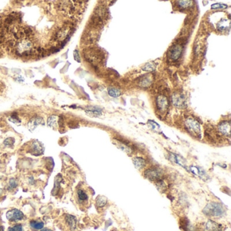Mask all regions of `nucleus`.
<instances>
[{
  "label": "nucleus",
  "instance_id": "f257e3e1",
  "mask_svg": "<svg viewBox=\"0 0 231 231\" xmlns=\"http://www.w3.org/2000/svg\"><path fill=\"white\" fill-rule=\"evenodd\" d=\"M203 214L210 217H220L225 214V209L222 204L217 202L208 203L203 209Z\"/></svg>",
  "mask_w": 231,
  "mask_h": 231
},
{
  "label": "nucleus",
  "instance_id": "f03ea898",
  "mask_svg": "<svg viewBox=\"0 0 231 231\" xmlns=\"http://www.w3.org/2000/svg\"><path fill=\"white\" fill-rule=\"evenodd\" d=\"M185 127L190 134L193 135L194 136L200 137L201 128L200 124L199 121L193 117H188L184 121Z\"/></svg>",
  "mask_w": 231,
  "mask_h": 231
},
{
  "label": "nucleus",
  "instance_id": "7ed1b4c3",
  "mask_svg": "<svg viewBox=\"0 0 231 231\" xmlns=\"http://www.w3.org/2000/svg\"><path fill=\"white\" fill-rule=\"evenodd\" d=\"M183 45L179 43L173 45V46L169 48L168 53V56L173 61L178 60L181 57Z\"/></svg>",
  "mask_w": 231,
  "mask_h": 231
},
{
  "label": "nucleus",
  "instance_id": "20e7f679",
  "mask_svg": "<svg viewBox=\"0 0 231 231\" xmlns=\"http://www.w3.org/2000/svg\"><path fill=\"white\" fill-rule=\"evenodd\" d=\"M144 176L151 181L157 182L159 180H161L163 176V172L161 169L156 168H151L148 169L147 170L144 172Z\"/></svg>",
  "mask_w": 231,
  "mask_h": 231
},
{
  "label": "nucleus",
  "instance_id": "39448f33",
  "mask_svg": "<svg viewBox=\"0 0 231 231\" xmlns=\"http://www.w3.org/2000/svg\"><path fill=\"white\" fill-rule=\"evenodd\" d=\"M6 216L7 219L10 222H17L24 218V214L17 209H12L8 211Z\"/></svg>",
  "mask_w": 231,
  "mask_h": 231
},
{
  "label": "nucleus",
  "instance_id": "423d86ee",
  "mask_svg": "<svg viewBox=\"0 0 231 231\" xmlns=\"http://www.w3.org/2000/svg\"><path fill=\"white\" fill-rule=\"evenodd\" d=\"M157 108L161 113H165L168 110L169 107V101L165 96L159 95L156 98Z\"/></svg>",
  "mask_w": 231,
  "mask_h": 231
},
{
  "label": "nucleus",
  "instance_id": "0eeeda50",
  "mask_svg": "<svg viewBox=\"0 0 231 231\" xmlns=\"http://www.w3.org/2000/svg\"><path fill=\"white\" fill-rule=\"evenodd\" d=\"M172 102L176 107L183 108L187 107V102L184 95L179 93H175L172 96Z\"/></svg>",
  "mask_w": 231,
  "mask_h": 231
},
{
  "label": "nucleus",
  "instance_id": "6e6552de",
  "mask_svg": "<svg viewBox=\"0 0 231 231\" xmlns=\"http://www.w3.org/2000/svg\"><path fill=\"white\" fill-rule=\"evenodd\" d=\"M219 132L223 136L230 138V121H224L220 123L218 127Z\"/></svg>",
  "mask_w": 231,
  "mask_h": 231
},
{
  "label": "nucleus",
  "instance_id": "1a4fd4ad",
  "mask_svg": "<svg viewBox=\"0 0 231 231\" xmlns=\"http://www.w3.org/2000/svg\"><path fill=\"white\" fill-rule=\"evenodd\" d=\"M44 148L40 142L38 141H34L30 147L29 152L34 155H39L44 153Z\"/></svg>",
  "mask_w": 231,
  "mask_h": 231
},
{
  "label": "nucleus",
  "instance_id": "9d476101",
  "mask_svg": "<svg viewBox=\"0 0 231 231\" xmlns=\"http://www.w3.org/2000/svg\"><path fill=\"white\" fill-rule=\"evenodd\" d=\"M76 197L79 203L84 204L88 201L89 196L86 191L83 188H78L76 191Z\"/></svg>",
  "mask_w": 231,
  "mask_h": 231
},
{
  "label": "nucleus",
  "instance_id": "9b49d317",
  "mask_svg": "<svg viewBox=\"0 0 231 231\" xmlns=\"http://www.w3.org/2000/svg\"><path fill=\"white\" fill-rule=\"evenodd\" d=\"M113 143L115 144V145L117 146V147L119 148V149H121V150H123L125 153L130 154L132 152V148L129 147L128 144H127V143L123 141H121V140L119 139H114Z\"/></svg>",
  "mask_w": 231,
  "mask_h": 231
},
{
  "label": "nucleus",
  "instance_id": "f8f14e48",
  "mask_svg": "<svg viewBox=\"0 0 231 231\" xmlns=\"http://www.w3.org/2000/svg\"><path fill=\"white\" fill-rule=\"evenodd\" d=\"M153 77L151 75H143L141 78H140L138 79V85L139 86L141 87H147L148 86H149L150 85L152 84L153 81Z\"/></svg>",
  "mask_w": 231,
  "mask_h": 231
},
{
  "label": "nucleus",
  "instance_id": "ddd939ff",
  "mask_svg": "<svg viewBox=\"0 0 231 231\" xmlns=\"http://www.w3.org/2000/svg\"><path fill=\"white\" fill-rule=\"evenodd\" d=\"M169 158L172 162H174V163L179 165V166L183 167V168H186V161L184 158H182V157H180V155L170 153L169 155Z\"/></svg>",
  "mask_w": 231,
  "mask_h": 231
},
{
  "label": "nucleus",
  "instance_id": "4468645a",
  "mask_svg": "<svg viewBox=\"0 0 231 231\" xmlns=\"http://www.w3.org/2000/svg\"><path fill=\"white\" fill-rule=\"evenodd\" d=\"M205 231H223L221 226L212 220H209L205 224Z\"/></svg>",
  "mask_w": 231,
  "mask_h": 231
},
{
  "label": "nucleus",
  "instance_id": "2eb2a0df",
  "mask_svg": "<svg viewBox=\"0 0 231 231\" xmlns=\"http://www.w3.org/2000/svg\"><path fill=\"white\" fill-rule=\"evenodd\" d=\"M189 170L192 172L193 174L196 175V176H199L203 180H205L207 178V177H208L205 172L204 171V169L199 168V167L190 166L189 168Z\"/></svg>",
  "mask_w": 231,
  "mask_h": 231
},
{
  "label": "nucleus",
  "instance_id": "dca6fc26",
  "mask_svg": "<svg viewBox=\"0 0 231 231\" xmlns=\"http://www.w3.org/2000/svg\"><path fill=\"white\" fill-rule=\"evenodd\" d=\"M40 125H44V121L41 117H35L32 119L29 123V129L31 131L35 129L37 127Z\"/></svg>",
  "mask_w": 231,
  "mask_h": 231
},
{
  "label": "nucleus",
  "instance_id": "f3484780",
  "mask_svg": "<svg viewBox=\"0 0 231 231\" xmlns=\"http://www.w3.org/2000/svg\"><path fill=\"white\" fill-rule=\"evenodd\" d=\"M133 163L134 166L138 169H142L146 165V161L142 157H134L133 158Z\"/></svg>",
  "mask_w": 231,
  "mask_h": 231
},
{
  "label": "nucleus",
  "instance_id": "a211bd4d",
  "mask_svg": "<svg viewBox=\"0 0 231 231\" xmlns=\"http://www.w3.org/2000/svg\"><path fill=\"white\" fill-rule=\"evenodd\" d=\"M86 113L91 116H98L102 114V110L97 107H90L86 110Z\"/></svg>",
  "mask_w": 231,
  "mask_h": 231
},
{
  "label": "nucleus",
  "instance_id": "6ab92c4d",
  "mask_svg": "<svg viewBox=\"0 0 231 231\" xmlns=\"http://www.w3.org/2000/svg\"><path fill=\"white\" fill-rule=\"evenodd\" d=\"M108 93L109 96L113 98L119 97L121 94L120 90L115 87H109L108 88Z\"/></svg>",
  "mask_w": 231,
  "mask_h": 231
},
{
  "label": "nucleus",
  "instance_id": "aec40b11",
  "mask_svg": "<svg viewBox=\"0 0 231 231\" xmlns=\"http://www.w3.org/2000/svg\"><path fill=\"white\" fill-rule=\"evenodd\" d=\"M30 226L35 230H41L44 227V223L41 221L31 220L30 222Z\"/></svg>",
  "mask_w": 231,
  "mask_h": 231
},
{
  "label": "nucleus",
  "instance_id": "412c9836",
  "mask_svg": "<svg viewBox=\"0 0 231 231\" xmlns=\"http://www.w3.org/2000/svg\"><path fill=\"white\" fill-rule=\"evenodd\" d=\"M66 220H67V222L68 223V224L69 225V226L71 229H75L76 227V223H77L75 217H74L73 216H70V215H67V217H66Z\"/></svg>",
  "mask_w": 231,
  "mask_h": 231
},
{
  "label": "nucleus",
  "instance_id": "4be33fe9",
  "mask_svg": "<svg viewBox=\"0 0 231 231\" xmlns=\"http://www.w3.org/2000/svg\"><path fill=\"white\" fill-rule=\"evenodd\" d=\"M156 65L154 62H148L142 67V70L144 71H148V72H152L156 69Z\"/></svg>",
  "mask_w": 231,
  "mask_h": 231
},
{
  "label": "nucleus",
  "instance_id": "5701e85b",
  "mask_svg": "<svg viewBox=\"0 0 231 231\" xmlns=\"http://www.w3.org/2000/svg\"><path fill=\"white\" fill-rule=\"evenodd\" d=\"M107 198L104 196H98L96 199V205L98 207H99V208H102V207L105 206L106 205V203H107Z\"/></svg>",
  "mask_w": 231,
  "mask_h": 231
},
{
  "label": "nucleus",
  "instance_id": "b1692460",
  "mask_svg": "<svg viewBox=\"0 0 231 231\" xmlns=\"http://www.w3.org/2000/svg\"><path fill=\"white\" fill-rule=\"evenodd\" d=\"M178 6H179L180 8L181 9H186L188 8L192 5L193 2L191 1H178L177 2Z\"/></svg>",
  "mask_w": 231,
  "mask_h": 231
},
{
  "label": "nucleus",
  "instance_id": "393cba45",
  "mask_svg": "<svg viewBox=\"0 0 231 231\" xmlns=\"http://www.w3.org/2000/svg\"><path fill=\"white\" fill-rule=\"evenodd\" d=\"M228 8V6L226 4H220V3H216V4H213L211 6V8L212 10H224V9H226Z\"/></svg>",
  "mask_w": 231,
  "mask_h": 231
},
{
  "label": "nucleus",
  "instance_id": "a878e982",
  "mask_svg": "<svg viewBox=\"0 0 231 231\" xmlns=\"http://www.w3.org/2000/svg\"><path fill=\"white\" fill-rule=\"evenodd\" d=\"M57 121H58V117L56 116H52L48 119V121H47V125L48 126L50 127H56L57 124Z\"/></svg>",
  "mask_w": 231,
  "mask_h": 231
},
{
  "label": "nucleus",
  "instance_id": "bb28decb",
  "mask_svg": "<svg viewBox=\"0 0 231 231\" xmlns=\"http://www.w3.org/2000/svg\"><path fill=\"white\" fill-rule=\"evenodd\" d=\"M156 186L157 189L160 191H163L164 190H166V184L163 180H159V181L156 182Z\"/></svg>",
  "mask_w": 231,
  "mask_h": 231
},
{
  "label": "nucleus",
  "instance_id": "cd10ccee",
  "mask_svg": "<svg viewBox=\"0 0 231 231\" xmlns=\"http://www.w3.org/2000/svg\"><path fill=\"white\" fill-rule=\"evenodd\" d=\"M8 231H23V226L20 224H18L14 225V226L10 227Z\"/></svg>",
  "mask_w": 231,
  "mask_h": 231
},
{
  "label": "nucleus",
  "instance_id": "c85d7f7f",
  "mask_svg": "<svg viewBox=\"0 0 231 231\" xmlns=\"http://www.w3.org/2000/svg\"><path fill=\"white\" fill-rule=\"evenodd\" d=\"M15 142L14 139L13 138H7L4 140V144H5V146H6V147H12V146L14 144V143Z\"/></svg>",
  "mask_w": 231,
  "mask_h": 231
},
{
  "label": "nucleus",
  "instance_id": "c756f323",
  "mask_svg": "<svg viewBox=\"0 0 231 231\" xmlns=\"http://www.w3.org/2000/svg\"><path fill=\"white\" fill-rule=\"evenodd\" d=\"M17 187V182L15 179H11L9 182V188L10 189H14Z\"/></svg>",
  "mask_w": 231,
  "mask_h": 231
},
{
  "label": "nucleus",
  "instance_id": "7c9ffc66",
  "mask_svg": "<svg viewBox=\"0 0 231 231\" xmlns=\"http://www.w3.org/2000/svg\"><path fill=\"white\" fill-rule=\"evenodd\" d=\"M148 124H149L150 126V127H152V129L156 130V131H157V129H160V127H159V125H158L157 123L156 122L153 121H152V120L148 121Z\"/></svg>",
  "mask_w": 231,
  "mask_h": 231
},
{
  "label": "nucleus",
  "instance_id": "2f4dec72",
  "mask_svg": "<svg viewBox=\"0 0 231 231\" xmlns=\"http://www.w3.org/2000/svg\"><path fill=\"white\" fill-rule=\"evenodd\" d=\"M74 56H75V60L77 61H78V62H80V58H79L78 51H75V54H74Z\"/></svg>",
  "mask_w": 231,
  "mask_h": 231
},
{
  "label": "nucleus",
  "instance_id": "473e14b6",
  "mask_svg": "<svg viewBox=\"0 0 231 231\" xmlns=\"http://www.w3.org/2000/svg\"><path fill=\"white\" fill-rule=\"evenodd\" d=\"M40 231H52L51 229H49V228H43L41 230H40Z\"/></svg>",
  "mask_w": 231,
  "mask_h": 231
},
{
  "label": "nucleus",
  "instance_id": "72a5a7b5",
  "mask_svg": "<svg viewBox=\"0 0 231 231\" xmlns=\"http://www.w3.org/2000/svg\"><path fill=\"white\" fill-rule=\"evenodd\" d=\"M0 231H4V228L2 226H0Z\"/></svg>",
  "mask_w": 231,
  "mask_h": 231
},
{
  "label": "nucleus",
  "instance_id": "f704fd0d",
  "mask_svg": "<svg viewBox=\"0 0 231 231\" xmlns=\"http://www.w3.org/2000/svg\"><path fill=\"white\" fill-rule=\"evenodd\" d=\"M1 194H2V190L0 189V195H1Z\"/></svg>",
  "mask_w": 231,
  "mask_h": 231
}]
</instances>
